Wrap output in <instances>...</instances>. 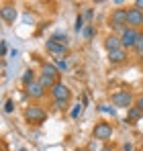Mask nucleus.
<instances>
[{"label": "nucleus", "instance_id": "nucleus-1", "mask_svg": "<svg viewBox=\"0 0 143 151\" xmlns=\"http://www.w3.org/2000/svg\"><path fill=\"white\" fill-rule=\"evenodd\" d=\"M25 119H27L29 123H33V125H41V123H45L47 112H45L41 106L31 104V106H27V110H25Z\"/></svg>", "mask_w": 143, "mask_h": 151}, {"label": "nucleus", "instance_id": "nucleus-2", "mask_svg": "<svg viewBox=\"0 0 143 151\" xmlns=\"http://www.w3.org/2000/svg\"><path fill=\"white\" fill-rule=\"evenodd\" d=\"M127 8H117V10H113V14H110V27L115 29V31H125L127 29Z\"/></svg>", "mask_w": 143, "mask_h": 151}, {"label": "nucleus", "instance_id": "nucleus-3", "mask_svg": "<svg viewBox=\"0 0 143 151\" xmlns=\"http://www.w3.org/2000/svg\"><path fill=\"white\" fill-rule=\"evenodd\" d=\"M139 31L137 29H131V27H127L123 33H121V43H123V49H127V47H135L137 45V39H139Z\"/></svg>", "mask_w": 143, "mask_h": 151}, {"label": "nucleus", "instance_id": "nucleus-4", "mask_svg": "<svg viewBox=\"0 0 143 151\" xmlns=\"http://www.w3.org/2000/svg\"><path fill=\"white\" fill-rule=\"evenodd\" d=\"M131 102H133V94L127 90H119L113 94V104L119 108H131Z\"/></svg>", "mask_w": 143, "mask_h": 151}, {"label": "nucleus", "instance_id": "nucleus-5", "mask_svg": "<svg viewBox=\"0 0 143 151\" xmlns=\"http://www.w3.org/2000/svg\"><path fill=\"white\" fill-rule=\"evenodd\" d=\"M127 23H129L131 29L143 27V10H139V8H127Z\"/></svg>", "mask_w": 143, "mask_h": 151}, {"label": "nucleus", "instance_id": "nucleus-6", "mask_svg": "<svg viewBox=\"0 0 143 151\" xmlns=\"http://www.w3.org/2000/svg\"><path fill=\"white\" fill-rule=\"evenodd\" d=\"M94 139H100V141H108L110 137H113V127L108 125V123H96L94 127Z\"/></svg>", "mask_w": 143, "mask_h": 151}, {"label": "nucleus", "instance_id": "nucleus-7", "mask_svg": "<svg viewBox=\"0 0 143 151\" xmlns=\"http://www.w3.org/2000/svg\"><path fill=\"white\" fill-rule=\"evenodd\" d=\"M51 96H53V100H70L72 92H70V88H68L66 84L55 82V86L51 88Z\"/></svg>", "mask_w": 143, "mask_h": 151}, {"label": "nucleus", "instance_id": "nucleus-8", "mask_svg": "<svg viewBox=\"0 0 143 151\" xmlns=\"http://www.w3.org/2000/svg\"><path fill=\"white\" fill-rule=\"evenodd\" d=\"M0 17H2L4 23H14V21H17V8H14L12 4H2Z\"/></svg>", "mask_w": 143, "mask_h": 151}, {"label": "nucleus", "instance_id": "nucleus-9", "mask_svg": "<svg viewBox=\"0 0 143 151\" xmlns=\"http://www.w3.org/2000/svg\"><path fill=\"white\" fill-rule=\"evenodd\" d=\"M27 94H29L31 98H43V94H45V88H43L39 82H33L31 86H27Z\"/></svg>", "mask_w": 143, "mask_h": 151}, {"label": "nucleus", "instance_id": "nucleus-10", "mask_svg": "<svg viewBox=\"0 0 143 151\" xmlns=\"http://www.w3.org/2000/svg\"><path fill=\"white\" fill-rule=\"evenodd\" d=\"M104 47L108 49V53H110V51H117V49H123L121 37H117V35H108L106 41H104Z\"/></svg>", "mask_w": 143, "mask_h": 151}, {"label": "nucleus", "instance_id": "nucleus-11", "mask_svg": "<svg viewBox=\"0 0 143 151\" xmlns=\"http://www.w3.org/2000/svg\"><path fill=\"white\" fill-rule=\"evenodd\" d=\"M108 59H110V63H123L125 59H127V53H125V49H117V51H110L108 53Z\"/></svg>", "mask_w": 143, "mask_h": 151}, {"label": "nucleus", "instance_id": "nucleus-12", "mask_svg": "<svg viewBox=\"0 0 143 151\" xmlns=\"http://www.w3.org/2000/svg\"><path fill=\"white\" fill-rule=\"evenodd\" d=\"M45 47H47V51H51V53H57V55H61V53H66V45H59V43H55L53 39H49V41H45Z\"/></svg>", "mask_w": 143, "mask_h": 151}, {"label": "nucleus", "instance_id": "nucleus-13", "mask_svg": "<svg viewBox=\"0 0 143 151\" xmlns=\"http://www.w3.org/2000/svg\"><path fill=\"white\" fill-rule=\"evenodd\" d=\"M139 119H143V112L137 108V106H131L129 112H127V123H137Z\"/></svg>", "mask_w": 143, "mask_h": 151}, {"label": "nucleus", "instance_id": "nucleus-14", "mask_svg": "<svg viewBox=\"0 0 143 151\" xmlns=\"http://www.w3.org/2000/svg\"><path fill=\"white\" fill-rule=\"evenodd\" d=\"M41 74H43V76H49L51 80H55V82H57L59 70H57L55 65H51V63H45V65H43V70H41Z\"/></svg>", "mask_w": 143, "mask_h": 151}, {"label": "nucleus", "instance_id": "nucleus-15", "mask_svg": "<svg viewBox=\"0 0 143 151\" xmlns=\"http://www.w3.org/2000/svg\"><path fill=\"white\" fill-rule=\"evenodd\" d=\"M37 82H39V84H41V86H43L45 90H51V88L55 86V80H51L49 76H43V74L39 76V80H37Z\"/></svg>", "mask_w": 143, "mask_h": 151}, {"label": "nucleus", "instance_id": "nucleus-16", "mask_svg": "<svg viewBox=\"0 0 143 151\" xmlns=\"http://www.w3.org/2000/svg\"><path fill=\"white\" fill-rule=\"evenodd\" d=\"M33 82H37V80H35V72H33V70H25V74H23V84H25V88H27V86H31Z\"/></svg>", "mask_w": 143, "mask_h": 151}, {"label": "nucleus", "instance_id": "nucleus-17", "mask_svg": "<svg viewBox=\"0 0 143 151\" xmlns=\"http://www.w3.org/2000/svg\"><path fill=\"white\" fill-rule=\"evenodd\" d=\"M51 39H53L55 43H59V45H66V47H68V35H66V33L57 31V33H55V35H53Z\"/></svg>", "mask_w": 143, "mask_h": 151}, {"label": "nucleus", "instance_id": "nucleus-18", "mask_svg": "<svg viewBox=\"0 0 143 151\" xmlns=\"http://www.w3.org/2000/svg\"><path fill=\"white\" fill-rule=\"evenodd\" d=\"M55 68H57L59 72H66V70H68V61H66V59H55Z\"/></svg>", "mask_w": 143, "mask_h": 151}, {"label": "nucleus", "instance_id": "nucleus-19", "mask_svg": "<svg viewBox=\"0 0 143 151\" xmlns=\"http://www.w3.org/2000/svg\"><path fill=\"white\" fill-rule=\"evenodd\" d=\"M82 110H84V106H80V104H76V106L72 108V119H78V116L82 114Z\"/></svg>", "mask_w": 143, "mask_h": 151}, {"label": "nucleus", "instance_id": "nucleus-20", "mask_svg": "<svg viewBox=\"0 0 143 151\" xmlns=\"http://www.w3.org/2000/svg\"><path fill=\"white\" fill-rule=\"evenodd\" d=\"M98 110H100V112H106V114H113V116H115V108H110V106H106V104H100V106H98Z\"/></svg>", "mask_w": 143, "mask_h": 151}, {"label": "nucleus", "instance_id": "nucleus-21", "mask_svg": "<svg viewBox=\"0 0 143 151\" xmlns=\"http://www.w3.org/2000/svg\"><path fill=\"white\" fill-rule=\"evenodd\" d=\"M92 35H94V29L88 25V27H84V37L86 39H92Z\"/></svg>", "mask_w": 143, "mask_h": 151}, {"label": "nucleus", "instance_id": "nucleus-22", "mask_svg": "<svg viewBox=\"0 0 143 151\" xmlns=\"http://www.w3.org/2000/svg\"><path fill=\"white\" fill-rule=\"evenodd\" d=\"M12 110H14V102L6 100V104H4V112H12Z\"/></svg>", "mask_w": 143, "mask_h": 151}, {"label": "nucleus", "instance_id": "nucleus-23", "mask_svg": "<svg viewBox=\"0 0 143 151\" xmlns=\"http://www.w3.org/2000/svg\"><path fill=\"white\" fill-rule=\"evenodd\" d=\"M84 29V17H78L76 19V31H82Z\"/></svg>", "mask_w": 143, "mask_h": 151}, {"label": "nucleus", "instance_id": "nucleus-24", "mask_svg": "<svg viewBox=\"0 0 143 151\" xmlns=\"http://www.w3.org/2000/svg\"><path fill=\"white\" fill-rule=\"evenodd\" d=\"M135 49H137V53H141V51H143V33L139 35V39H137V45H135Z\"/></svg>", "mask_w": 143, "mask_h": 151}, {"label": "nucleus", "instance_id": "nucleus-25", "mask_svg": "<svg viewBox=\"0 0 143 151\" xmlns=\"http://www.w3.org/2000/svg\"><path fill=\"white\" fill-rule=\"evenodd\" d=\"M55 108H59V110L68 108V100H55Z\"/></svg>", "mask_w": 143, "mask_h": 151}, {"label": "nucleus", "instance_id": "nucleus-26", "mask_svg": "<svg viewBox=\"0 0 143 151\" xmlns=\"http://www.w3.org/2000/svg\"><path fill=\"white\" fill-rule=\"evenodd\" d=\"M6 53H8V45H6V41H2V43H0V55L4 57Z\"/></svg>", "mask_w": 143, "mask_h": 151}, {"label": "nucleus", "instance_id": "nucleus-27", "mask_svg": "<svg viewBox=\"0 0 143 151\" xmlns=\"http://www.w3.org/2000/svg\"><path fill=\"white\" fill-rule=\"evenodd\" d=\"M135 106H137V108H139V110L143 112V94H141V96H137V100H135Z\"/></svg>", "mask_w": 143, "mask_h": 151}, {"label": "nucleus", "instance_id": "nucleus-28", "mask_svg": "<svg viewBox=\"0 0 143 151\" xmlns=\"http://www.w3.org/2000/svg\"><path fill=\"white\" fill-rule=\"evenodd\" d=\"M92 14H94V12H92V8H88V10L84 12V19H92Z\"/></svg>", "mask_w": 143, "mask_h": 151}, {"label": "nucleus", "instance_id": "nucleus-29", "mask_svg": "<svg viewBox=\"0 0 143 151\" xmlns=\"http://www.w3.org/2000/svg\"><path fill=\"white\" fill-rule=\"evenodd\" d=\"M123 149H125V151H133V145H131V143H125Z\"/></svg>", "mask_w": 143, "mask_h": 151}, {"label": "nucleus", "instance_id": "nucleus-30", "mask_svg": "<svg viewBox=\"0 0 143 151\" xmlns=\"http://www.w3.org/2000/svg\"><path fill=\"white\" fill-rule=\"evenodd\" d=\"M135 8H139V10H143V0H137V2H135Z\"/></svg>", "mask_w": 143, "mask_h": 151}, {"label": "nucleus", "instance_id": "nucleus-31", "mask_svg": "<svg viewBox=\"0 0 143 151\" xmlns=\"http://www.w3.org/2000/svg\"><path fill=\"white\" fill-rule=\"evenodd\" d=\"M102 151H113V149H110V147H108V145H106V147H102Z\"/></svg>", "mask_w": 143, "mask_h": 151}, {"label": "nucleus", "instance_id": "nucleus-32", "mask_svg": "<svg viewBox=\"0 0 143 151\" xmlns=\"http://www.w3.org/2000/svg\"><path fill=\"white\" fill-rule=\"evenodd\" d=\"M139 59H141V61H143V51H141V53H139Z\"/></svg>", "mask_w": 143, "mask_h": 151}, {"label": "nucleus", "instance_id": "nucleus-33", "mask_svg": "<svg viewBox=\"0 0 143 151\" xmlns=\"http://www.w3.org/2000/svg\"><path fill=\"white\" fill-rule=\"evenodd\" d=\"M76 151H86V149H76Z\"/></svg>", "mask_w": 143, "mask_h": 151}, {"label": "nucleus", "instance_id": "nucleus-34", "mask_svg": "<svg viewBox=\"0 0 143 151\" xmlns=\"http://www.w3.org/2000/svg\"><path fill=\"white\" fill-rule=\"evenodd\" d=\"M21 151H27V149H21Z\"/></svg>", "mask_w": 143, "mask_h": 151}]
</instances>
